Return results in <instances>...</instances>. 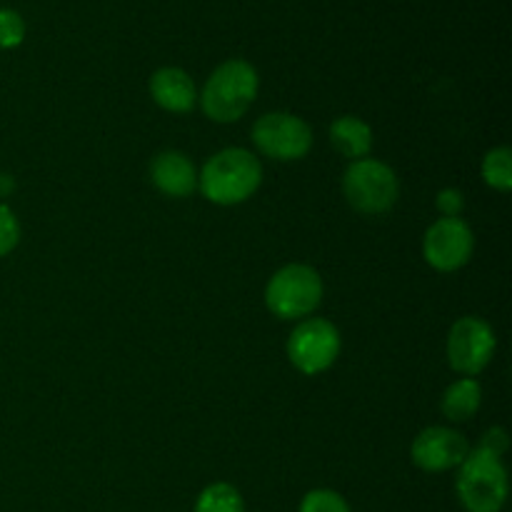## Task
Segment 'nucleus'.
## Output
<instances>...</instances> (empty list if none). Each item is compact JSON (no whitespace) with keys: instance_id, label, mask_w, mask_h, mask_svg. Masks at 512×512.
I'll return each mask as SVG.
<instances>
[{"instance_id":"obj_1","label":"nucleus","mask_w":512,"mask_h":512,"mask_svg":"<svg viewBox=\"0 0 512 512\" xmlns=\"http://www.w3.org/2000/svg\"><path fill=\"white\" fill-rule=\"evenodd\" d=\"M263 183V165L250 150L225 148L198 173V188L210 203L240 205L253 198Z\"/></svg>"},{"instance_id":"obj_2","label":"nucleus","mask_w":512,"mask_h":512,"mask_svg":"<svg viewBox=\"0 0 512 512\" xmlns=\"http://www.w3.org/2000/svg\"><path fill=\"white\" fill-rule=\"evenodd\" d=\"M258 88V70L248 60H225L205 80L200 105H203V113L215 123H235L248 113L253 100L258 98Z\"/></svg>"},{"instance_id":"obj_3","label":"nucleus","mask_w":512,"mask_h":512,"mask_svg":"<svg viewBox=\"0 0 512 512\" xmlns=\"http://www.w3.org/2000/svg\"><path fill=\"white\" fill-rule=\"evenodd\" d=\"M455 490L468 512H500L508 503V470L495 455L470 448L468 458L460 463Z\"/></svg>"},{"instance_id":"obj_4","label":"nucleus","mask_w":512,"mask_h":512,"mask_svg":"<svg viewBox=\"0 0 512 512\" xmlns=\"http://www.w3.org/2000/svg\"><path fill=\"white\" fill-rule=\"evenodd\" d=\"M323 300V278L315 268L293 263L280 268L265 288V305L280 320H305Z\"/></svg>"},{"instance_id":"obj_5","label":"nucleus","mask_w":512,"mask_h":512,"mask_svg":"<svg viewBox=\"0 0 512 512\" xmlns=\"http://www.w3.org/2000/svg\"><path fill=\"white\" fill-rule=\"evenodd\" d=\"M345 200L363 215H380L398 200L400 185L393 168L375 158H360L343 175Z\"/></svg>"},{"instance_id":"obj_6","label":"nucleus","mask_w":512,"mask_h":512,"mask_svg":"<svg viewBox=\"0 0 512 512\" xmlns=\"http://www.w3.org/2000/svg\"><path fill=\"white\" fill-rule=\"evenodd\" d=\"M340 330L325 318H305L288 338V358L303 375L325 373L340 355Z\"/></svg>"},{"instance_id":"obj_7","label":"nucleus","mask_w":512,"mask_h":512,"mask_svg":"<svg viewBox=\"0 0 512 512\" xmlns=\"http://www.w3.org/2000/svg\"><path fill=\"white\" fill-rule=\"evenodd\" d=\"M253 143L268 158L290 163L300 160L313 148V130L293 113H268L255 120Z\"/></svg>"},{"instance_id":"obj_8","label":"nucleus","mask_w":512,"mask_h":512,"mask_svg":"<svg viewBox=\"0 0 512 512\" xmlns=\"http://www.w3.org/2000/svg\"><path fill=\"white\" fill-rule=\"evenodd\" d=\"M495 333L483 318L465 315L450 328L448 363L455 373L475 378L490 365L495 355Z\"/></svg>"},{"instance_id":"obj_9","label":"nucleus","mask_w":512,"mask_h":512,"mask_svg":"<svg viewBox=\"0 0 512 512\" xmlns=\"http://www.w3.org/2000/svg\"><path fill=\"white\" fill-rule=\"evenodd\" d=\"M475 250V235L463 218H440L428 228L423 240V255L428 265L440 273H453L470 263Z\"/></svg>"},{"instance_id":"obj_10","label":"nucleus","mask_w":512,"mask_h":512,"mask_svg":"<svg viewBox=\"0 0 512 512\" xmlns=\"http://www.w3.org/2000/svg\"><path fill=\"white\" fill-rule=\"evenodd\" d=\"M468 453V440L458 430L443 428V425L425 428L413 440V448H410V458L425 473H445V470L460 468Z\"/></svg>"},{"instance_id":"obj_11","label":"nucleus","mask_w":512,"mask_h":512,"mask_svg":"<svg viewBox=\"0 0 512 512\" xmlns=\"http://www.w3.org/2000/svg\"><path fill=\"white\" fill-rule=\"evenodd\" d=\"M150 180L170 198H188L198 190V170L180 150H165L150 165Z\"/></svg>"},{"instance_id":"obj_12","label":"nucleus","mask_w":512,"mask_h":512,"mask_svg":"<svg viewBox=\"0 0 512 512\" xmlns=\"http://www.w3.org/2000/svg\"><path fill=\"white\" fill-rule=\"evenodd\" d=\"M150 95L168 113H188L198 103L193 78L183 68H160L150 78Z\"/></svg>"},{"instance_id":"obj_13","label":"nucleus","mask_w":512,"mask_h":512,"mask_svg":"<svg viewBox=\"0 0 512 512\" xmlns=\"http://www.w3.org/2000/svg\"><path fill=\"white\" fill-rule=\"evenodd\" d=\"M330 143L335 145L340 155L350 158V163L368 158L370 148H373V128L355 115H340L330 125Z\"/></svg>"},{"instance_id":"obj_14","label":"nucleus","mask_w":512,"mask_h":512,"mask_svg":"<svg viewBox=\"0 0 512 512\" xmlns=\"http://www.w3.org/2000/svg\"><path fill=\"white\" fill-rule=\"evenodd\" d=\"M480 403H483V388L475 378H460L445 390L443 395V415L453 423H465V420L473 418L480 410Z\"/></svg>"},{"instance_id":"obj_15","label":"nucleus","mask_w":512,"mask_h":512,"mask_svg":"<svg viewBox=\"0 0 512 512\" xmlns=\"http://www.w3.org/2000/svg\"><path fill=\"white\" fill-rule=\"evenodd\" d=\"M193 512H245V500L235 485L213 483L198 495Z\"/></svg>"},{"instance_id":"obj_16","label":"nucleus","mask_w":512,"mask_h":512,"mask_svg":"<svg viewBox=\"0 0 512 512\" xmlns=\"http://www.w3.org/2000/svg\"><path fill=\"white\" fill-rule=\"evenodd\" d=\"M483 180L493 190L508 193L512 188V153L510 148H493L483 158Z\"/></svg>"},{"instance_id":"obj_17","label":"nucleus","mask_w":512,"mask_h":512,"mask_svg":"<svg viewBox=\"0 0 512 512\" xmlns=\"http://www.w3.org/2000/svg\"><path fill=\"white\" fill-rule=\"evenodd\" d=\"M298 512H353V510H350L348 500H345L343 495L335 493V490L320 488V490H310V493L305 495Z\"/></svg>"},{"instance_id":"obj_18","label":"nucleus","mask_w":512,"mask_h":512,"mask_svg":"<svg viewBox=\"0 0 512 512\" xmlns=\"http://www.w3.org/2000/svg\"><path fill=\"white\" fill-rule=\"evenodd\" d=\"M25 40V20L18 10L0 8V50L18 48Z\"/></svg>"},{"instance_id":"obj_19","label":"nucleus","mask_w":512,"mask_h":512,"mask_svg":"<svg viewBox=\"0 0 512 512\" xmlns=\"http://www.w3.org/2000/svg\"><path fill=\"white\" fill-rule=\"evenodd\" d=\"M20 243V223L13 210L0 203V258L13 253Z\"/></svg>"},{"instance_id":"obj_20","label":"nucleus","mask_w":512,"mask_h":512,"mask_svg":"<svg viewBox=\"0 0 512 512\" xmlns=\"http://www.w3.org/2000/svg\"><path fill=\"white\" fill-rule=\"evenodd\" d=\"M465 208V195L458 188H445L438 195V210L443 218H460Z\"/></svg>"},{"instance_id":"obj_21","label":"nucleus","mask_w":512,"mask_h":512,"mask_svg":"<svg viewBox=\"0 0 512 512\" xmlns=\"http://www.w3.org/2000/svg\"><path fill=\"white\" fill-rule=\"evenodd\" d=\"M508 448H510V440H508V433H505L503 428L485 430V435L480 438V445H478V450H485V453L495 455V458H503V453Z\"/></svg>"}]
</instances>
